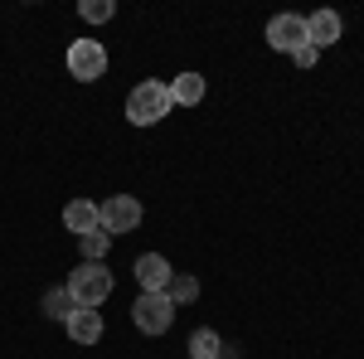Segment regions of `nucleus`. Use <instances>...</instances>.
<instances>
[{
    "label": "nucleus",
    "instance_id": "obj_2",
    "mask_svg": "<svg viewBox=\"0 0 364 359\" xmlns=\"http://www.w3.org/2000/svg\"><path fill=\"white\" fill-rule=\"evenodd\" d=\"M63 286H68V296L83 306V311H97V306L112 296V272H107L102 262H78Z\"/></svg>",
    "mask_w": 364,
    "mask_h": 359
},
{
    "label": "nucleus",
    "instance_id": "obj_14",
    "mask_svg": "<svg viewBox=\"0 0 364 359\" xmlns=\"http://www.w3.org/2000/svg\"><path fill=\"white\" fill-rule=\"evenodd\" d=\"M78 248H83L87 262H102V257H107V248H112V233H107V228H92V233H83V238H78Z\"/></svg>",
    "mask_w": 364,
    "mask_h": 359
},
{
    "label": "nucleus",
    "instance_id": "obj_9",
    "mask_svg": "<svg viewBox=\"0 0 364 359\" xmlns=\"http://www.w3.org/2000/svg\"><path fill=\"white\" fill-rule=\"evenodd\" d=\"M306 39L316 44V49H331V44L340 39V15L336 10H316V15L306 20Z\"/></svg>",
    "mask_w": 364,
    "mask_h": 359
},
{
    "label": "nucleus",
    "instance_id": "obj_17",
    "mask_svg": "<svg viewBox=\"0 0 364 359\" xmlns=\"http://www.w3.org/2000/svg\"><path fill=\"white\" fill-rule=\"evenodd\" d=\"M296 63H301V68H316V58H321V49H316V44H301V49H296Z\"/></svg>",
    "mask_w": 364,
    "mask_h": 359
},
{
    "label": "nucleus",
    "instance_id": "obj_13",
    "mask_svg": "<svg viewBox=\"0 0 364 359\" xmlns=\"http://www.w3.org/2000/svg\"><path fill=\"white\" fill-rule=\"evenodd\" d=\"M73 311H78V301L68 296V286H49V291H44V316H49V321H68Z\"/></svg>",
    "mask_w": 364,
    "mask_h": 359
},
{
    "label": "nucleus",
    "instance_id": "obj_8",
    "mask_svg": "<svg viewBox=\"0 0 364 359\" xmlns=\"http://www.w3.org/2000/svg\"><path fill=\"white\" fill-rule=\"evenodd\" d=\"M63 326H68V340H73V345H97V340H102V316H97V311H83V306H78Z\"/></svg>",
    "mask_w": 364,
    "mask_h": 359
},
{
    "label": "nucleus",
    "instance_id": "obj_11",
    "mask_svg": "<svg viewBox=\"0 0 364 359\" xmlns=\"http://www.w3.org/2000/svg\"><path fill=\"white\" fill-rule=\"evenodd\" d=\"M63 228L78 233V238L92 233V228H97V204H92V199H73V204L63 209Z\"/></svg>",
    "mask_w": 364,
    "mask_h": 359
},
{
    "label": "nucleus",
    "instance_id": "obj_5",
    "mask_svg": "<svg viewBox=\"0 0 364 359\" xmlns=\"http://www.w3.org/2000/svg\"><path fill=\"white\" fill-rule=\"evenodd\" d=\"M68 73H73L78 83H97V78L107 73V49H102L97 39H73V44H68Z\"/></svg>",
    "mask_w": 364,
    "mask_h": 359
},
{
    "label": "nucleus",
    "instance_id": "obj_4",
    "mask_svg": "<svg viewBox=\"0 0 364 359\" xmlns=\"http://www.w3.org/2000/svg\"><path fill=\"white\" fill-rule=\"evenodd\" d=\"M136 223H141V199H136V194H112V199L97 204V228H107L112 238L132 233Z\"/></svg>",
    "mask_w": 364,
    "mask_h": 359
},
{
    "label": "nucleus",
    "instance_id": "obj_10",
    "mask_svg": "<svg viewBox=\"0 0 364 359\" xmlns=\"http://www.w3.org/2000/svg\"><path fill=\"white\" fill-rule=\"evenodd\" d=\"M166 87H170V102L175 107H199L204 102V78L199 73H175Z\"/></svg>",
    "mask_w": 364,
    "mask_h": 359
},
{
    "label": "nucleus",
    "instance_id": "obj_6",
    "mask_svg": "<svg viewBox=\"0 0 364 359\" xmlns=\"http://www.w3.org/2000/svg\"><path fill=\"white\" fill-rule=\"evenodd\" d=\"M267 44L282 49V54H296L301 44H311L306 39V15H291V10H287V15H272V20H267Z\"/></svg>",
    "mask_w": 364,
    "mask_h": 359
},
{
    "label": "nucleus",
    "instance_id": "obj_12",
    "mask_svg": "<svg viewBox=\"0 0 364 359\" xmlns=\"http://www.w3.org/2000/svg\"><path fill=\"white\" fill-rule=\"evenodd\" d=\"M219 355H224V340H219V331L199 326V331L190 335V359H219Z\"/></svg>",
    "mask_w": 364,
    "mask_h": 359
},
{
    "label": "nucleus",
    "instance_id": "obj_7",
    "mask_svg": "<svg viewBox=\"0 0 364 359\" xmlns=\"http://www.w3.org/2000/svg\"><path fill=\"white\" fill-rule=\"evenodd\" d=\"M170 277H175V267H170L161 252H141V257H136V282H141V291H166Z\"/></svg>",
    "mask_w": 364,
    "mask_h": 359
},
{
    "label": "nucleus",
    "instance_id": "obj_3",
    "mask_svg": "<svg viewBox=\"0 0 364 359\" xmlns=\"http://www.w3.org/2000/svg\"><path fill=\"white\" fill-rule=\"evenodd\" d=\"M132 321H136L141 335H166L175 326V301L166 291H141L136 306H132Z\"/></svg>",
    "mask_w": 364,
    "mask_h": 359
},
{
    "label": "nucleus",
    "instance_id": "obj_15",
    "mask_svg": "<svg viewBox=\"0 0 364 359\" xmlns=\"http://www.w3.org/2000/svg\"><path fill=\"white\" fill-rule=\"evenodd\" d=\"M166 296L175 301V311H180V306H190L199 296V282H195V277H185V272H175V277H170V286H166Z\"/></svg>",
    "mask_w": 364,
    "mask_h": 359
},
{
    "label": "nucleus",
    "instance_id": "obj_16",
    "mask_svg": "<svg viewBox=\"0 0 364 359\" xmlns=\"http://www.w3.org/2000/svg\"><path fill=\"white\" fill-rule=\"evenodd\" d=\"M78 15H83L87 25H107V20L117 15V5H112V0H83V5H78Z\"/></svg>",
    "mask_w": 364,
    "mask_h": 359
},
{
    "label": "nucleus",
    "instance_id": "obj_1",
    "mask_svg": "<svg viewBox=\"0 0 364 359\" xmlns=\"http://www.w3.org/2000/svg\"><path fill=\"white\" fill-rule=\"evenodd\" d=\"M170 87L156 83V78H146V83H136L132 92H127V122L132 127H156L161 117H170Z\"/></svg>",
    "mask_w": 364,
    "mask_h": 359
}]
</instances>
